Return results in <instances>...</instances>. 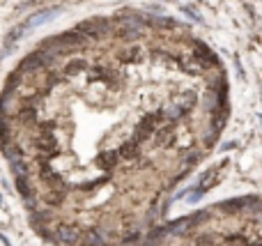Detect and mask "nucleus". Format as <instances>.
Returning <instances> with one entry per match:
<instances>
[{"mask_svg": "<svg viewBox=\"0 0 262 246\" xmlns=\"http://www.w3.org/2000/svg\"><path fill=\"white\" fill-rule=\"evenodd\" d=\"M143 246H262V203L244 198L195 212Z\"/></svg>", "mask_w": 262, "mask_h": 246, "instance_id": "nucleus-1", "label": "nucleus"}]
</instances>
